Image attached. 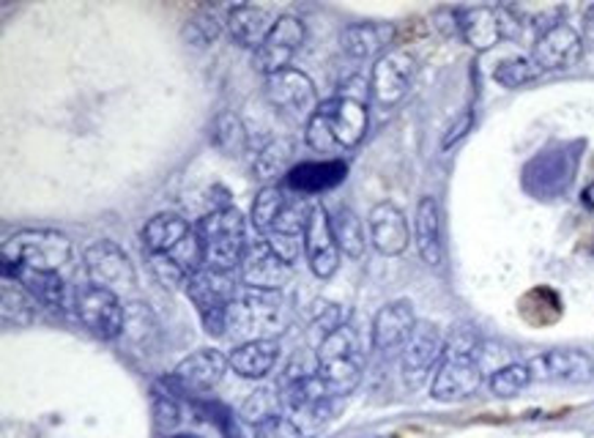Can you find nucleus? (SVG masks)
<instances>
[{"label":"nucleus","mask_w":594,"mask_h":438,"mask_svg":"<svg viewBox=\"0 0 594 438\" xmlns=\"http://www.w3.org/2000/svg\"><path fill=\"white\" fill-rule=\"evenodd\" d=\"M255 438H302L299 427L288 416H275V420L263 422L255 427Z\"/></svg>","instance_id":"nucleus-43"},{"label":"nucleus","mask_w":594,"mask_h":438,"mask_svg":"<svg viewBox=\"0 0 594 438\" xmlns=\"http://www.w3.org/2000/svg\"><path fill=\"white\" fill-rule=\"evenodd\" d=\"M417 75V58L408 50L394 47L376 61L370 72V97L378 108L389 110L403 102Z\"/></svg>","instance_id":"nucleus-11"},{"label":"nucleus","mask_w":594,"mask_h":438,"mask_svg":"<svg viewBox=\"0 0 594 438\" xmlns=\"http://www.w3.org/2000/svg\"><path fill=\"white\" fill-rule=\"evenodd\" d=\"M280 405H282L280 395H275L271 389L261 387V389H255V392L247 395V400L241 403V409H239V416L247 422V425L257 427V425H263V422H269V420H275V416H280Z\"/></svg>","instance_id":"nucleus-37"},{"label":"nucleus","mask_w":594,"mask_h":438,"mask_svg":"<svg viewBox=\"0 0 594 438\" xmlns=\"http://www.w3.org/2000/svg\"><path fill=\"white\" fill-rule=\"evenodd\" d=\"M187 297L201 315L203 329L212 337H223L230 329V310H233L239 290L230 274L201 268L187 279Z\"/></svg>","instance_id":"nucleus-6"},{"label":"nucleus","mask_w":594,"mask_h":438,"mask_svg":"<svg viewBox=\"0 0 594 438\" xmlns=\"http://www.w3.org/2000/svg\"><path fill=\"white\" fill-rule=\"evenodd\" d=\"M315 373L329 387L334 398H345L362 381V348L354 326L345 324L326 335L318 346V367Z\"/></svg>","instance_id":"nucleus-5"},{"label":"nucleus","mask_w":594,"mask_h":438,"mask_svg":"<svg viewBox=\"0 0 594 438\" xmlns=\"http://www.w3.org/2000/svg\"><path fill=\"white\" fill-rule=\"evenodd\" d=\"M194 234V228H189V223L176 211H162V214L151 216L146 223L143 234V250L146 252H162V255H170L176 252L189 236Z\"/></svg>","instance_id":"nucleus-29"},{"label":"nucleus","mask_w":594,"mask_h":438,"mask_svg":"<svg viewBox=\"0 0 594 438\" xmlns=\"http://www.w3.org/2000/svg\"><path fill=\"white\" fill-rule=\"evenodd\" d=\"M206 411H208V416H212V420L217 422L219 430L225 433V438H241L239 425H236L233 414H230V411L225 409V405H208Z\"/></svg>","instance_id":"nucleus-44"},{"label":"nucleus","mask_w":594,"mask_h":438,"mask_svg":"<svg viewBox=\"0 0 594 438\" xmlns=\"http://www.w3.org/2000/svg\"><path fill=\"white\" fill-rule=\"evenodd\" d=\"M370 126V110H367V99L349 97V93H338V97L326 99L318 104L313 118L307 121V140L309 149L315 154H343V151L356 149L367 135ZM338 160V157H334Z\"/></svg>","instance_id":"nucleus-1"},{"label":"nucleus","mask_w":594,"mask_h":438,"mask_svg":"<svg viewBox=\"0 0 594 438\" xmlns=\"http://www.w3.org/2000/svg\"><path fill=\"white\" fill-rule=\"evenodd\" d=\"M219 34H223V20L217 17L214 9H198V12L184 23L181 30L184 41H187L189 47H198V50L214 45V41L219 39Z\"/></svg>","instance_id":"nucleus-36"},{"label":"nucleus","mask_w":594,"mask_h":438,"mask_svg":"<svg viewBox=\"0 0 594 438\" xmlns=\"http://www.w3.org/2000/svg\"><path fill=\"white\" fill-rule=\"evenodd\" d=\"M529 371L534 381L581 384L594 376V359L576 348H559V351H545L529 359Z\"/></svg>","instance_id":"nucleus-20"},{"label":"nucleus","mask_w":594,"mask_h":438,"mask_svg":"<svg viewBox=\"0 0 594 438\" xmlns=\"http://www.w3.org/2000/svg\"><path fill=\"white\" fill-rule=\"evenodd\" d=\"M515 20L509 17V9H493V7H471L457 12V28H460V39L477 52H485L496 47L498 41L513 39L515 36Z\"/></svg>","instance_id":"nucleus-15"},{"label":"nucleus","mask_w":594,"mask_h":438,"mask_svg":"<svg viewBox=\"0 0 594 438\" xmlns=\"http://www.w3.org/2000/svg\"><path fill=\"white\" fill-rule=\"evenodd\" d=\"M151 411H154V425L160 433H170L181 422V405L173 398V392H162L160 387L151 389Z\"/></svg>","instance_id":"nucleus-41"},{"label":"nucleus","mask_w":594,"mask_h":438,"mask_svg":"<svg viewBox=\"0 0 594 438\" xmlns=\"http://www.w3.org/2000/svg\"><path fill=\"white\" fill-rule=\"evenodd\" d=\"M578 171V154L570 149H554L543 151L534 157L523 171V187L526 192H532L540 200H554L570 189L572 178Z\"/></svg>","instance_id":"nucleus-10"},{"label":"nucleus","mask_w":594,"mask_h":438,"mask_svg":"<svg viewBox=\"0 0 594 438\" xmlns=\"http://www.w3.org/2000/svg\"><path fill=\"white\" fill-rule=\"evenodd\" d=\"M583 41L594 47V7H589L583 14Z\"/></svg>","instance_id":"nucleus-46"},{"label":"nucleus","mask_w":594,"mask_h":438,"mask_svg":"<svg viewBox=\"0 0 594 438\" xmlns=\"http://www.w3.org/2000/svg\"><path fill=\"white\" fill-rule=\"evenodd\" d=\"M471 126H475V113H464L450 126V132L444 135V142H441V146H444V149H452L457 140H464V137L469 135Z\"/></svg>","instance_id":"nucleus-45"},{"label":"nucleus","mask_w":594,"mask_h":438,"mask_svg":"<svg viewBox=\"0 0 594 438\" xmlns=\"http://www.w3.org/2000/svg\"><path fill=\"white\" fill-rule=\"evenodd\" d=\"M75 313L80 324L99 340H115L124 335L126 304H121L118 293L97 288V285H80L75 290Z\"/></svg>","instance_id":"nucleus-9"},{"label":"nucleus","mask_w":594,"mask_h":438,"mask_svg":"<svg viewBox=\"0 0 594 438\" xmlns=\"http://www.w3.org/2000/svg\"><path fill=\"white\" fill-rule=\"evenodd\" d=\"M417 324L419 321L414 315V304L408 299L383 304L376 313V321H372V348L376 351H397L412 340Z\"/></svg>","instance_id":"nucleus-23"},{"label":"nucleus","mask_w":594,"mask_h":438,"mask_svg":"<svg viewBox=\"0 0 594 438\" xmlns=\"http://www.w3.org/2000/svg\"><path fill=\"white\" fill-rule=\"evenodd\" d=\"M304 23L293 14H280V20L275 23L271 34L263 39V45L252 52V66L261 72L263 77H271L277 72H286L291 68L293 55L302 50L304 45Z\"/></svg>","instance_id":"nucleus-13"},{"label":"nucleus","mask_w":594,"mask_h":438,"mask_svg":"<svg viewBox=\"0 0 594 438\" xmlns=\"http://www.w3.org/2000/svg\"><path fill=\"white\" fill-rule=\"evenodd\" d=\"M414 245L428 266H441L444 261V230H441V205L435 198H422L414 214Z\"/></svg>","instance_id":"nucleus-27"},{"label":"nucleus","mask_w":594,"mask_h":438,"mask_svg":"<svg viewBox=\"0 0 594 438\" xmlns=\"http://www.w3.org/2000/svg\"><path fill=\"white\" fill-rule=\"evenodd\" d=\"M277 356H280V342L271 337H261V340H247L230 353V367L239 373L241 378H263L275 371Z\"/></svg>","instance_id":"nucleus-30"},{"label":"nucleus","mask_w":594,"mask_h":438,"mask_svg":"<svg viewBox=\"0 0 594 438\" xmlns=\"http://www.w3.org/2000/svg\"><path fill=\"white\" fill-rule=\"evenodd\" d=\"M532 58L543 72H565L583 58V36L567 23L554 25L538 36Z\"/></svg>","instance_id":"nucleus-19"},{"label":"nucleus","mask_w":594,"mask_h":438,"mask_svg":"<svg viewBox=\"0 0 594 438\" xmlns=\"http://www.w3.org/2000/svg\"><path fill=\"white\" fill-rule=\"evenodd\" d=\"M3 277H12L23 285L30 293L34 302H39L41 308L55 310H75V297H69V288H66V279L58 272H45V268H30V266H3Z\"/></svg>","instance_id":"nucleus-22"},{"label":"nucleus","mask_w":594,"mask_h":438,"mask_svg":"<svg viewBox=\"0 0 594 438\" xmlns=\"http://www.w3.org/2000/svg\"><path fill=\"white\" fill-rule=\"evenodd\" d=\"M288 203V192L280 184H269V187H261V192L255 195V203H252V225L261 236L269 234L275 228L277 216L282 214Z\"/></svg>","instance_id":"nucleus-35"},{"label":"nucleus","mask_w":594,"mask_h":438,"mask_svg":"<svg viewBox=\"0 0 594 438\" xmlns=\"http://www.w3.org/2000/svg\"><path fill=\"white\" fill-rule=\"evenodd\" d=\"M304 255H307L315 277L320 279H329L340 266V247L334 239L332 216L320 203H315L309 211L307 228H304Z\"/></svg>","instance_id":"nucleus-17"},{"label":"nucleus","mask_w":594,"mask_h":438,"mask_svg":"<svg viewBox=\"0 0 594 438\" xmlns=\"http://www.w3.org/2000/svg\"><path fill=\"white\" fill-rule=\"evenodd\" d=\"M83 261H86L88 283L97 285V288L124 293V290H131L138 285L135 263H131V258L115 241H93L86 250V255H83Z\"/></svg>","instance_id":"nucleus-12"},{"label":"nucleus","mask_w":594,"mask_h":438,"mask_svg":"<svg viewBox=\"0 0 594 438\" xmlns=\"http://www.w3.org/2000/svg\"><path fill=\"white\" fill-rule=\"evenodd\" d=\"M280 20V14L271 12L269 7H255V3H239L228 12L225 25H228V34L236 45L250 47L252 52L263 45V39L271 34L275 23Z\"/></svg>","instance_id":"nucleus-26"},{"label":"nucleus","mask_w":594,"mask_h":438,"mask_svg":"<svg viewBox=\"0 0 594 438\" xmlns=\"http://www.w3.org/2000/svg\"><path fill=\"white\" fill-rule=\"evenodd\" d=\"M444 348L446 342L444 337H441L439 326L419 321L412 340L403 346V356H401L403 381H406L412 389L422 387V384L428 381L430 373H433V367H439L441 356H444Z\"/></svg>","instance_id":"nucleus-16"},{"label":"nucleus","mask_w":594,"mask_h":438,"mask_svg":"<svg viewBox=\"0 0 594 438\" xmlns=\"http://www.w3.org/2000/svg\"><path fill=\"white\" fill-rule=\"evenodd\" d=\"M194 234L201 239L206 268L225 274H233V268H239L247 250V223L239 209L233 205L214 209L194 225Z\"/></svg>","instance_id":"nucleus-3"},{"label":"nucleus","mask_w":594,"mask_h":438,"mask_svg":"<svg viewBox=\"0 0 594 438\" xmlns=\"http://www.w3.org/2000/svg\"><path fill=\"white\" fill-rule=\"evenodd\" d=\"M332 228L340 252H343L345 258H351V261H362L367 252V236L359 216H356L349 205H343V209H338V214L332 216Z\"/></svg>","instance_id":"nucleus-32"},{"label":"nucleus","mask_w":594,"mask_h":438,"mask_svg":"<svg viewBox=\"0 0 594 438\" xmlns=\"http://www.w3.org/2000/svg\"><path fill=\"white\" fill-rule=\"evenodd\" d=\"M345 173H349V165H345L343 160L299 162V165L282 178V187L302 195V198H309V195L329 192V189H334L338 184H343Z\"/></svg>","instance_id":"nucleus-25"},{"label":"nucleus","mask_w":594,"mask_h":438,"mask_svg":"<svg viewBox=\"0 0 594 438\" xmlns=\"http://www.w3.org/2000/svg\"><path fill=\"white\" fill-rule=\"evenodd\" d=\"M286 373L288 376H282L280 381V398L288 414H291L288 420L299 427L302 438L313 436L332 416L334 395L329 392V387L320 381V376L315 371L293 373V367H288Z\"/></svg>","instance_id":"nucleus-4"},{"label":"nucleus","mask_w":594,"mask_h":438,"mask_svg":"<svg viewBox=\"0 0 594 438\" xmlns=\"http://www.w3.org/2000/svg\"><path fill=\"white\" fill-rule=\"evenodd\" d=\"M394 28L389 23H356L340 34V47L351 61H370L389 52Z\"/></svg>","instance_id":"nucleus-28"},{"label":"nucleus","mask_w":594,"mask_h":438,"mask_svg":"<svg viewBox=\"0 0 594 438\" xmlns=\"http://www.w3.org/2000/svg\"><path fill=\"white\" fill-rule=\"evenodd\" d=\"M149 255V263H151V272H154V277L160 279L165 288L176 290V288H187V279H189V272L181 266V263L176 261V258L170 255H162V252H146Z\"/></svg>","instance_id":"nucleus-42"},{"label":"nucleus","mask_w":594,"mask_h":438,"mask_svg":"<svg viewBox=\"0 0 594 438\" xmlns=\"http://www.w3.org/2000/svg\"><path fill=\"white\" fill-rule=\"evenodd\" d=\"M263 91L269 99L271 108H277L280 113L291 115V118H313V113L318 110V93H315V83L309 80L307 72L291 66L286 72H277V75L266 77L263 83Z\"/></svg>","instance_id":"nucleus-14"},{"label":"nucleus","mask_w":594,"mask_h":438,"mask_svg":"<svg viewBox=\"0 0 594 438\" xmlns=\"http://www.w3.org/2000/svg\"><path fill=\"white\" fill-rule=\"evenodd\" d=\"M230 367V356H225L217 348H201V351L189 353L187 359L176 364V371L165 378L167 392L189 395V398H198V395H206L217 387L225 378Z\"/></svg>","instance_id":"nucleus-8"},{"label":"nucleus","mask_w":594,"mask_h":438,"mask_svg":"<svg viewBox=\"0 0 594 438\" xmlns=\"http://www.w3.org/2000/svg\"><path fill=\"white\" fill-rule=\"evenodd\" d=\"M239 277L247 288L280 290L291 279V266L277 255L266 239L247 241L244 258L239 263Z\"/></svg>","instance_id":"nucleus-18"},{"label":"nucleus","mask_w":594,"mask_h":438,"mask_svg":"<svg viewBox=\"0 0 594 438\" xmlns=\"http://www.w3.org/2000/svg\"><path fill=\"white\" fill-rule=\"evenodd\" d=\"M482 387V364H480V340L471 329H457L446 340L444 356L435 367L433 395L439 403H457L466 400Z\"/></svg>","instance_id":"nucleus-2"},{"label":"nucleus","mask_w":594,"mask_h":438,"mask_svg":"<svg viewBox=\"0 0 594 438\" xmlns=\"http://www.w3.org/2000/svg\"><path fill=\"white\" fill-rule=\"evenodd\" d=\"M540 75H543V68L534 63V58L520 55V58H507V61L498 63L496 72H493V80L504 88H523L529 86V83L538 80Z\"/></svg>","instance_id":"nucleus-38"},{"label":"nucleus","mask_w":594,"mask_h":438,"mask_svg":"<svg viewBox=\"0 0 594 438\" xmlns=\"http://www.w3.org/2000/svg\"><path fill=\"white\" fill-rule=\"evenodd\" d=\"M532 371H529V362H513L498 367L496 373L491 376V392L496 398H515V395L523 392L529 384H532Z\"/></svg>","instance_id":"nucleus-39"},{"label":"nucleus","mask_w":594,"mask_h":438,"mask_svg":"<svg viewBox=\"0 0 594 438\" xmlns=\"http://www.w3.org/2000/svg\"><path fill=\"white\" fill-rule=\"evenodd\" d=\"M293 160H296V142L288 140V137H277V140L266 142L257 151L252 171H255V178H261L263 187H269V184H275L280 176L286 178L296 167Z\"/></svg>","instance_id":"nucleus-31"},{"label":"nucleus","mask_w":594,"mask_h":438,"mask_svg":"<svg viewBox=\"0 0 594 438\" xmlns=\"http://www.w3.org/2000/svg\"><path fill=\"white\" fill-rule=\"evenodd\" d=\"M208 140L223 157H241L247 151V129L236 113H219L212 121Z\"/></svg>","instance_id":"nucleus-34"},{"label":"nucleus","mask_w":594,"mask_h":438,"mask_svg":"<svg viewBox=\"0 0 594 438\" xmlns=\"http://www.w3.org/2000/svg\"><path fill=\"white\" fill-rule=\"evenodd\" d=\"M0 302H3V326H7V329L34 324V299H30V293L17 283V279L3 277Z\"/></svg>","instance_id":"nucleus-33"},{"label":"nucleus","mask_w":594,"mask_h":438,"mask_svg":"<svg viewBox=\"0 0 594 438\" xmlns=\"http://www.w3.org/2000/svg\"><path fill=\"white\" fill-rule=\"evenodd\" d=\"M124 335L129 340L140 342V346H149V337L156 335V321L154 313L149 310V304L143 302H129L126 304V318H124Z\"/></svg>","instance_id":"nucleus-40"},{"label":"nucleus","mask_w":594,"mask_h":438,"mask_svg":"<svg viewBox=\"0 0 594 438\" xmlns=\"http://www.w3.org/2000/svg\"><path fill=\"white\" fill-rule=\"evenodd\" d=\"M72 261V239L58 230H20L3 241V266L58 272Z\"/></svg>","instance_id":"nucleus-7"},{"label":"nucleus","mask_w":594,"mask_h":438,"mask_svg":"<svg viewBox=\"0 0 594 438\" xmlns=\"http://www.w3.org/2000/svg\"><path fill=\"white\" fill-rule=\"evenodd\" d=\"M367 225H370V241L381 255H403L408 250V241H412V234H408L406 214L394 203L383 200V203L372 205L370 216H367Z\"/></svg>","instance_id":"nucleus-24"},{"label":"nucleus","mask_w":594,"mask_h":438,"mask_svg":"<svg viewBox=\"0 0 594 438\" xmlns=\"http://www.w3.org/2000/svg\"><path fill=\"white\" fill-rule=\"evenodd\" d=\"M280 324H282L280 290L247 288L244 293H239L233 310H230V326H241V329L275 331Z\"/></svg>","instance_id":"nucleus-21"},{"label":"nucleus","mask_w":594,"mask_h":438,"mask_svg":"<svg viewBox=\"0 0 594 438\" xmlns=\"http://www.w3.org/2000/svg\"><path fill=\"white\" fill-rule=\"evenodd\" d=\"M173 438H201V436H192V433H181V436H173Z\"/></svg>","instance_id":"nucleus-47"}]
</instances>
